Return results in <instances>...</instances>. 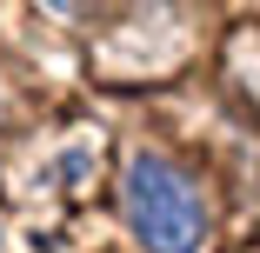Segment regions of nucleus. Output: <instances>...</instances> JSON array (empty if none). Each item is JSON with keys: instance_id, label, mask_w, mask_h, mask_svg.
Listing matches in <instances>:
<instances>
[{"instance_id": "f03ea898", "label": "nucleus", "mask_w": 260, "mask_h": 253, "mask_svg": "<svg viewBox=\"0 0 260 253\" xmlns=\"http://www.w3.org/2000/svg\"><path fill=\"white\" fill-rule=\"evenodd\" d=\"M0 246H7V233H0Z\"/></svg>"}, {"instance_id": "f257e3e1", "label": "nucleus", "mask_w": 260, "mask_h": 253, "mask_svg": "<svg viewBox=\"0 0 260 253\" xmlns=\"http://www.w3.org/2000/svg\"><path fill=\"white\" fill-rule=\"evenodd\" d=\"M127 220H134V233H140L147 253H193L200 233H207L200 193L160 154H140L127 167Z\"/></svg>"}]
</instances>
